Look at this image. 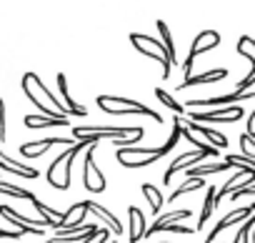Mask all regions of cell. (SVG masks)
Masks as SVG:
<instances>
[{
  "label": "cell",
  "mask_w": 255,
  "mask_h": 243,
  "mask_svg": "<svg viewBox=\"0 0 255 243\" xmlns=\"http://www.w3.org/2000/svg\"><path fill=\"white\" fill-rule=\"evenodd\" d=\"M205 243H215V241H205Z\"/></svg>",
  "instance_id": "836d02e7"
},
{
  "label": "cell",
  "mask_w": 255,
  "mask_h": 243,
  "mask_svg": "<svg viewBox=\"0 0 255 243\" xmlns=\"http://www.w3.org/2000/svg\"><path fill=\"white\" fill-rule=\"evenodd\" d=\"M130 43H133V48H135L140 55L153 58V60H158V63H160L163 80H168V78H170V70H173L175 65L170 63V58H168V50H165L163 40L150 38V35H145V33H130Z\"/></svg>",
  "instance_id": "5b68a950"
},
{
  "label": "cell",
  "mask_w": 255,
  "mask_h": 243,
  "mask_svg": "<svg viewBox=\"0 0 255 243\" xmlns=\"http://www.w3.org/2000/svg\"><path fill=\"white\" fill-rule=\"evenodd\" d=\"M155 98H158V100H160L165 108H170V110H173V115H183V113H185L183 103H178V100H175V98H173L168 90H163V88H155Z\"/></svg>",
  "instance_id": "d4e9b609"
},
{
  "label": "cell",
  "mask_w": 255,
  "mask_h": 243,
  "mask_svg": "<svg viewBox=\"0 0 255 243\" xmlns=\"http://www.w3.org/2000/svg\"><path fill=\"white\" fill-rule=\"evenodd\" d=\"M218 45H220V33H218V30H203V33H198V35H195V40H193V45H190L188 58L183 60V75H185V78H190V75H193L195 58H198V55H203V53L215 50Z\"/></svg>",
  "instance_id": "52a82bcc"
},
{
  "label": "cell",
  "mask_w": 255,
  "mask_h": 243,
  "mask_svg": "<svg viewBox=\"0 0 255 243\" xmlns=\"http://www.w3.org/2000/svg\"><path fill=\"white\" fill-rule=\"evenodd\" d=\"M3 143H5V103L0 98V156H3Z\"/></svg>",
  "instance_id": "f546056e"
},
{
  "label": "cell",
  "mask_w": 255,
  "mask_h": 243,
  "mask_svg": "<svg viewBox=\"0 0 255 243\" xmlns=\"http://www.w3.org/2000/svg\"><path fill=\"white\" fill-rule=\"evenodd\" d=\"M23 236V231H3L0 228V238H10V241H18Z\"/></svg>",
  "instance_id": "1f68e13d"
},
{
  "label": "cell",
  "mask_w": 255,
  "mask_h": 243,
  "mask_svg": "<svg viewBox=\"0 0 255 243\" xmlns=\"http://www.w3.org/2000/svg\"><path fill=\"white\" fill-rule=\"evenodd\" d=\"M0 171H3V173H13V176H18V178H38V171H35L33 166L18 163V161H13V158L0 161Z\"/></svg>",
  "instance_id": "ac0fdd59"
},
{
  "label": "cell",
  "mask_w": 255,
  "mask_h": 243,
  "mask_svg": "<svg viewBox=\"0 0 255 243\" xmlns=\"http://www.w3.org/2000/svg\"><path fill=\"white\" fill-rule=\"evenodd\" d=\"M90 146H95V143H88V141H75L73 146H68V151H63L50 166H48V173H45V178H48V183L53 186L55 183V178H58V171H63V178H60V191H68L70 188V173H73V161L78 158V153L80 151H85V148H90Z\"/></svg>",
  "instance_id": "8992f818"
},
{
  "label": "cell",
  "mask_w": 255,
  "mask_h": 243,
  "mask_svg": "<svg viewBox=\"0 0 255 243\" xmlns=\"http://www.w3.org/2000/svg\"><path fill=\"white\" fill-rule=\"evenodd\" d=\"M58 90H60V95H63V103H65V108L70 110V115H78V118H85V115H88V108L78 105V103L70 98V93H68V78H65V73H58Z\"/></svg>",
  "instance_id": "e0dca14e"
},
{
  "label": "cell",
  "mask_w": 255,
  "mask_h": 243,
  "mask_svg": "<svg viewBox=\"0 0 255 243\" xmlns=\"http://www.w3.org/2000/svg\"><path fill=\"white\" fill-rule=\"evenodd\" d=\"M223 78H228V70H225V68L205 70V73L190 75V78H185L183 83H178V90H183V88H195V85H208V83H218V80H223Z\"/></svg>",
  "instance_id": "9a60e30c"
},
{
  "label": "cell",
  "mask_w": 255,
  "mask_h": 243,
  "mask_svg": "<svg viewBox=\"0 0 255 243\" xmlns=\"http://www.w3.org/2000/svg\"><path fill=\"white\" fill-rule=\"evenodd\" d=\"M88 208H90V213L98 216V223H105V228H110V233H113L115 238L123 236V223L118 221V216H115L110 208H105L103 203H95V201H88Z\"/></svg>",
  "instance_id": "7c38bea8"
},
{
  "label": "cell",
  "mask_w": 255,
  "mask_h": 243,
  "mask_svg": "<svg viewBox=\"0 0 255 243\" xmlns=\"http://www.w3.org/2000/svg\"><path fill=\"white\" fill-rule=\"evenodd\" d=\"M230 168L233 166L228 161H223V163H198V166L188 168L185 173H188V178H205L210 173H223V171H230Z\"/></svg>",
  "instance_id": "ffe728a7"
},
{
  "label": "cell",
  "mask_w": 255,
  "mask_h": 243,
  "mask_svg": "<svg viewBox=\"0 0 255 243\" xmlns=\"http://www.w3.org/2000/svg\"><path fill=\"white\" fill-rule=\"evenodd\" d=\"M53 146H73V141H68V138H43V141L23 143V146H20V153H23L28 161H35V158H40L43 153H48Z\"/></svg>",
  "instance_id": "8fae6325"
},
{
  "label": "cell",
  "mask_w": 255,
  "mask_h": 243,
  "mask_svg": "<svg viewBox=\"0 0 255 243\" xmlns=\"http://www.w3.org/2000/svg\"><path fill=\"white\" fill-rule=\"evenodd\" d=\"M250 138H255V110L250 113V118H248V131H245Z\"/></svg>",
  "instance_id": "d6a6232c"
},
{
  "label": "cell",
  "mask_w": 255,
  "mask_h": 243,
  "mask_svg": "<svg viewBox=\"0 0 255 243\" xmlns=\"http://www.w3.org/2000/svg\"><path fill=\"white\" fill-rule=\"evenodd\" d=\"M243 118V108L240 105H223V108H213V110H193L190 120L195 123H238Z\"/></svg>",
  "instance_id": "ba28073f"
},
{
  "label": "cell",
  "mask_w": 255,
  "mask_h": 243,
  "mask_svg": "<svg viewBox=\"0 0 255 243\" xmlns=\"http://www.w3.org/2000/svg\"><path fill=\"white\" fill-rule=\"evenodd\" d=\"M110 243H118V238H115V241H110Z\"/></svg>",
  "instance_id": "d590c367"
},
{
  "label": "cell",
  "mask_w": 255,
  "mask_h": 243,
  "mask_svg": "<svg viewBox=\"0 0 255 243\" xmlns=\"http://www.w3.org/2000/svg\"><path fill=\"white\" fill-rule=\"evenodd\" d=\"M185 128H190L193 133L203 136V138L210 141L215 148H228V138H225L223 133H218L215 128H208V126H203V123H195V120H185Z\"/></svg>",
  "instance_id": "2e32d148"
},
{
  "label": "cell",
  "mask_w": 255,
  "mask_h": 243,
  "mask_svg": "<svg viewBox=\"0 0 255 243\" xmlns=\"http://www.w3.org/2000/svg\"><path fill=\"white\" fill-rule=\"evenodd\" d=\"M95 103H98L100 110H105V113H110V115H135V113H138V115L153 118L155 123H163V118H160L158 110L148 108L145 103L130 100V98H120V95H98Z\"/></svg>",
  "instance_id": "277c9868"
},
{
  "label": "cell",
  "mask_w": 255,
  "mask_h": 243,
  "mask_svg": "<svg viewBox=\"0 0 255 243\" xmlns=\"http://www.w3.org/2000/svg\"><path fill=\"white\" fill-rule=\"evenodd\" d=\"M155 25H158V33H160V40H163V45H165V50H168V58H170V63H173V65H178V55H175V45H173V35H170V28H168V23L158 20Z\"/></svg>",
  "instance_id": "cb8c5ba5"
},
{
  "label": "cell",
  "mask_w": 255,
  "mask_h": 243,
  "mask_svg": "<svg viewBox=\"0 0 255 243\" xmlns=\"http://www.w3.org/2000/svg\"><path fill=\"white\" fill-rule=\"evenodd\" d=\"M20 85H23V93L28 95V100L35 103L43 115H50V118H68L70 115V110L65 108V103H60L48 90V85L38 78V73H25Z\"/></svg>",
  "instance_id": "7a4b0ae2"
},
{
  "label": "cell",
  "mask_w": 255,
  "mask_h": 243,
  "mask_svg": "<svg viewBox=\"0 0 255 243\" xmlns=\"http://www.w3.org/2000/svg\"><path fill=\"white\" fill-rule=\"evenodd\" d=\"M183 138H185L188 143H193V146H195V151H203L205 156H218V151H220V148H215V146H208V143L198 141V138L193 136V131H190V128H183Z\"/></svg>",
  "instance_id": "484cf974"
},
{
  "label": "cell",
  "mask_w": 255,
  "mask_h": 243,
  "mask_svg": "<svg viewBox=\"0 0 255 243\" xmlns=\"http://www.w3.org/2000/svg\"><path fill=\"white\" fill-rule=\"evenodd\" d=\"M245 196H255V183H253V186H243V188H235V191L230 193V201H235V203H238V198H245Z\"/></svg>",
  "instance_id": "4dcf8cb0"
},
{
  "label": "cell",
  "mask_w": 255,
  "mask_h": 243,
  "mask_svg": "<svg viewBox=\"0 0 255 243\" xmlns=\"http://www.w3.org/2000/svg\"><path fill=\"white\" fill-rule=\"evenodd\" d=\"M255 211L250 208V206H245V208H235V211H230L228 216H223L215 226H213V231H210V236H208V241H215L218 238V233L220 231H225V228H230V226H235L238 221H248L250 216H253Z\"/></svg>",
  "instance_id": "4fadbf2b"
},
{
  "label": "cell",
  "mask_w": 255,
  "mask_h": 243,
  "mask_svg": "<svg viewBox=\"0 0 255 243\" xmlns=\"http://www.w3.org/2000/svg\"><path fill=\"white\" fill-rule=\"evenodd\" d=\"M128 223H130V243H140L148 233L145 213L138 206H128Z\"/></svg>",
  "instance_id": "5bb4252c"
},
{
  "label": "cell",
  "mask_w": 255,
  "mask_h": 243,
  "mask_svg": "<svg viewBox=\"0 0 255 243\" xmlns=\"http://www.w3.org/2000/svg\"><path fill=\"white\" fill-rule=\"evenodd\" d=\"M203 158H208L203 151H188V153H180V156L168 166V171H165V176H163V186H170V181H173V176H175L178 171H188V168L203 163Z\"/></svg>",
  "instance_id": "30bf717a"
},
{
  "label": "cell",
  "mask_w": 255,
  "mask_h": 243,
  "mask_svg": "<svg viewBox=\"0 0 255 243\" xmlns=\"http://www.w3.org/2000/svg\"><path fill=\"white\" fill-rule=\"evenodd\" d=\"M145 131L140 126H75L73 138L75 141H88V143H103L105 138L120 141V138H135L143 136Z\"/></svg>",
  "instance_id": "3957f363"
},
{
  "label": "cell",
  "mask_w": 255,
  "mask_h": 243,
  "mask_svg": "<svg viewBox=\"0 0 255 243\" xmlns=\"http://www.w3.org/2000/svg\"><path fill=\"white\" fill-rule=\"evenodd\" d=\"M183 128H185V118L183 115H173V133L170 138L160 146V148H143V146H120L115 148V161L123 168H145L150 163H158L163 156H168L175 143L183 138Z\"/></svg>",
  "instance_id": "6da1fadb"
},
{
  "label": "cell",
  "mask_w": 255,
  "mask_h": 243,
  "mask_svg": "<svg viewBox=\"0 0 255 243\" xmlns=\"http://www.w3.org/2000/svg\"><path fill=\"white\" fill-rule=\"evenodd\" d=\"M0 193L13 196V198H28V201L35 198L30 191H25V188H20V186H13V183H5V181H0Z\"/></svg>",
  "instance_id": "83f0119b"
},
{
  "label": "cell",
  "mask_w": 255,
  "mask_h": 243,
  "mask_svg": "<svg viewBox=\"0 0 255 243\" xmlns=\"http://www.w3.org/2000/svg\"><path fill=\"white\" fill-rule=\"evenodd\" d=\"M25 128H55V126H70L68 118H50V115H25Z\"/></svg>",
  "instance_id": "d6986e66"
},
{
  "label": "cell",
  "mask_w": 255,
  "mask_h": 243,
  "mask_svg": "<svg viewBox=\"0 0 255 243\" xmlns=\"http://www.w3.org/2000/svg\"><path fill=\"white\" fill-rule=\"evenodd\" d=\"M238 143H240L243 156H248V158H253V161H255V138H250L248 133H243V136L238 138Z\"/></svg>",
  "instance_id": "f1b7e54d"
},
{
  "label": "cell",
  "mask_w": 255,
  "mask_h": 243,
  "mask_svg": "<svg viewBox=\"0 0 255 243\" xmlns=\"http://www.w3.org/2000/svg\"><path fill=\"white\" fill-rule=\"evenodd\" d=\"M250 208H253V211H255V203H253V206H250Z\"/></svg>",
  "instance_id": "e575fe53"
},
{
  "label": "cell",
  "mask_w": 255,
  "mask_h": 243,
  "mask_svg": "<svg viewBox=\"0 0 255 243\" xmlns=\"http://www.w3.org/2000/svg\"><path fill=\"white\" fill-rule=\"evenodd\" d=\"M190 216H193V211H190V208H178V211H168V213L158 216V218H155V223H175V221H188Z\"/></svg>",
  "instance_id": "4316f807"
},
{
  "label": "cell",
  "mask_w": 255,
  "mask_h": 243,
  "mask_svg": "<svg viewBox=\"0 0 255 243\" xmlns=\"http://www.w3.org/2000/svg\"><path fill=\"white\" fill-rule=\"evenodd\" d=\"M100 143H95V146H90L88 151H85V161H83V186L90 191V193H103L105 191V176H103V171L95 166V148H98Z\"/></svg>",
  "instance_id": "9c48e42d"
},
{
  "label": "cell",
  "mask_w": 255,
  "mask_h": 243,
  "mask_svg": "<svg viewBox=\"0 0 255 243\" xmlns=\"http://www.w3.org/2000/svg\"><path fill=\"white\" fill-rule=\"evenodd\" d=\"M215 193H218V188L215 186H208L205 188V201H203V208H200V218H198V231L210 221V216H213V208H215Z\"/></svg>",
  "instance_id": "603a6c76"
},
{
  "label": "cell",
  "mask_w": 255,
  "mask_h": 243,
  "mask_svg": "<svg viewBox=\"0 0 255 243\" xmlns=\"http://www.w3.org/2000/svg\"><path fill=\"white\" fill-rule=\"evenodd\" d=\"M140 191H143V196H145V201H148V206H150L153 216L158 218L160 208L165 206V198H163V193H160V191H158L153 183H143V186H140Z\"/></svg>",
  "instance_id": "44dd1931"
},
{
  "label": "cell",
  "mask_w": 255,
  "mask_h": 243,
  "mask_svg": "<svg viewBox=\"0 0 255 243\" xmlns=\"http://www.w3.org/2000/svg\"><path fill=\"white\" fill-rule=\"evenodd\" d=\"M203 188H208V183H205V178H188L185 183H180L173 193H170V198H168V203H175L180 196H188V193H193V191H203Z\"/></svg>",
  "instance_id": "7402d4cb"
}]
</instances>
